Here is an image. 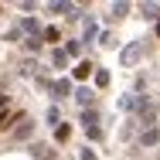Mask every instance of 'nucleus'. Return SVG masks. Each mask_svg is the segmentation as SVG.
<instances>
[{
    "instance_id": "1",
    "label": "nucleus",
    "mask_w": 160,
    "mask_h": 160,
    "mask_svg": "<svg viewBox=\"0 0 160 160\" xmlns=\"http://www.w3.org/2000/svg\"><path fill=\"white\" fill-rule=\"evenodd\" d=\"M140 143H143V147H153V143H160V129H157V126L143 129V136H140Z\"/></svg>"
},
{
    "instance_id": "2",
    "label": "nucleus",
    "mask_w": 160,
    "mask_h": 160,
    "mask_svg": "<svg viewBox=\"0 0 160 160\" xmlns=\"http://www.w3.org/2000/svg\"><path fill=\"white\" fill-rule=\"evenodd\" d=\"M72 75H75V78H89V75H92V65H89V62H78L75 68H72Z\"/></svg>"
},
{
    "instance_id": "3",
    "label": "nucleus",
    "mask_w": 160,
    "mask_h": 160,
    "mask_svg": "<svg viewBox=\"0 0 160 160\" xmlns=\"http://www.w3.org/2000/svg\"><path fill=\"white\" fill-rule=\"evenodd\" d=\"M92 89H78V102H82V106H92Z\"/></svg>"
},
{
    "instance_id": "4",
    "label": "nucleus",
    "mask_w": 160,
    "mask_h": 160,
    "mask_svg": "<svg viewBox=\"0 0 160 160\" xmlns=\"http://www.w3.org/2000/svg\"><path fill=\"white\" fill-rule=\"evenodd\" d=\"M82 126H89V129L96 126V112H92V109H89V112H82Z\"/></svg>"
},
{
    "instance_id": "5",
    "label": "nucleus",
    "mask_w": 160,
    "mask_h": 160,
    "mask_svg": "<svg viewBox=\"0 0 160 160\" xmlns=\"http://www.w3.org/2000/svg\"><path fill=\"white\" fill-rule=\"evenodd\" d=\"M96 85H99V89L109 85V72H96Z\"/></svg>"
},
{
    "instance_id": "6",
    "label": "nucleus",
    "mask_w": 160,
    "mask_h": 160,
    "mask_svg": "<svg viewBox=\"0 0 160 160\" xmlns=\"http://www.w3.org/2000/svg\"><path fill=\"white\" fill-rule=\"evenodd\" d=\"M41 41H58V28H48V31L41 34Z\"/></svg>"
},
{
    "instance_id": "7",
    "label": "nucleus",
    "mask_w": 160,
    "mask_h": 160,
    "mask_svg": "<svg viewBox=\"0 0 160 160\" xmlns=\"http://www.w3.org/2000/svg\"><path fill=\"white\" fill-rule=\"evenodd\" d=\"M55 136H58V140H62V143H65V140L72 136V129H68V126H58V129H55Z\"/></svg>"
},
{
    "instance_id": "8",
    "label": "nucleus",
    "mask_w": 160,
    "mask_h": 160,
    "mask_svg": "<svg viewBox=\"0 0 160 160\" xmlns=\"http://www.w3.org/2000/svg\"><path fill=\"white\" fill-rule=\"evenodd\" d=\"M136 55H140V48H126V51H123V62H133Z\"/></svg>"
},
{
    "instance_id": "9",
    "label": "nucleus",
    "mask_w": 160,
    "mask_h": 160,
    "mask_svg": "<svg viewBox=\"0 0 160 160\" xmlns=\"http://www.w3.org/2000/svg\"><path fill=\"white\" fill-rule=\"evenodd\" d=\"M55 92H58V96H68V82H65V78H62V82H55Z\"/></svg>"
},
{
    "instance_id": "10",
    "label": "nucleus",
    "mask_w": 160,
    "mask_h": 160,
    "mask_svg": "<svg viewBox=\"0 0 160 160\" xmlns=\"http://www.w3.org/2000/svg\"><path fill=\"white\" fill-rule=\"evenodd\" d=\"M7 119H14V116H7V112H0V129L7 126Z\"/></svg>"
},
{
    "instance_id": "11",
    "label": "nucleus",
    "mask_w": 160,
    "mask_h": 160,
    "mask_svg": "<svg viewBox=\"0 0 160 160\" xmlns=\"http://www.w3.org/2000/svg\"><path fill=\"white\" fill-rule=\"evenodd\" d=\"M0 106H7V96H0Z\"/></svg>"
}]
</instances>
